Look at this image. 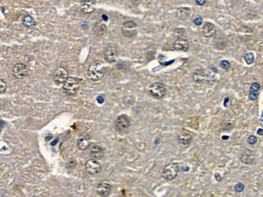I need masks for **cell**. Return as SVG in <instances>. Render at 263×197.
Masks as SVG:
<instances>
[{
    "label": "cell",
    "instance_id": "8992f818",
    "mask_svg": "<svg viewBox=\"0 0 263 197\" xmlns=\"http://www.w3.org/2000/svg\"><path fill=\"white\" fill-rule=\"evenodd\" d=\"M121 33L127 38H133L137 33V25L133 20L125 21L121 27Z\"/></svg>",
    "mask_w": 263,
    "mask_h": 197
},
{
    "label": "cell",
    "instance_id": "9a60e30c",
    "mask_svg": "<svg viewBox=\"0 0 263 197\" xmlns=\"http://www.w3.org/2000/svg\"><path fill=\"white\" fill-rule=\"evenodd\" d=\"M240 161L246 165H252L254 163L255 161V155L249 149H246L245 151L243 152L242 154L240 155Z\"/></svg>",
    "mask_w": 263,
    "mask_h": 197
},
{
    "label": "cell",
    "instance_id": "4316f807",
    "mask_svg": "<svg viewBox=\"0 0 263 197\" xmlns=\"http://www.w3.org/2000/svg\"><path fill=\"white\" fill-rule=\"evenodd\" d=\"M7 89V83L5 81L0 79V94H3Z\"/></svg>",
    "mask_w": 263,
    "mask_h": 197
},
{
    "label": "cell",
    "instance_id": "4dcf8cb0",
    "mask_svg": "<svg viewBox=\"0 0 263 197\" xmlns=\"http://www.w3.org/2000/svg\"><path fill=\"white\" fill-rule=\"evenodd\" d=\"M195 2H196V4L198 6L204 5V4L207 3V1H206V0H202V1H199V0H196Z\"/></svg>",
    "mask_w": 263,
    "mask_h": 197
},
{
    "label": "cell",
    "instance_id": "44dd1931",
    "mask_svg": "<svg viewBox=\"0 0 263 197\" xmlns=\"http://www.w3.org/2000/svg\"><path fill=\"white\" fill-rule=\"evenodd\" d=\"M191 14V10L190 8H179L177 10L176 15L177 17L181 20H188Z\"/></svg>",
    "mask_w": 263,
    "mask_h": 197
},
{
    "label": "cell",
    "instance_id": "277c9868",
    "mask_svg": "<svg viewBox=\"0 0 263 197\" xmlns=\"http://www.w3.org/2000/svg\"><path fill=\"white\" fill-rule=\"evenodd\" d=\"M148 91L151 96L155 99L159 100L162 99L165 95L166 93V88L165 84L160 82H156L152 84L148 88Z\"/></svg>",
    "mask_w": 263,
    "mask_h": 197
},
{
    "label": "cell",
    "instance_id": "d6a6232c",
    "mask_svg": "<svg viewBox=\"0 0 263 197\" xmlns=\"http://www.w3.org/2000/svg\"><path fill=\"white\" fill-rule=\"evenodd\" d=\"M258 134L260 135V136H262L263 135V130L262 128H260L258 130Z\"/></svg>",
    "mask_w": 263,
    "mask_h": 197
},
{
    "label": "cell",
    "instance_id": "7c38bea8",
    "mask_svg": "<svg viewBox=\"0 0 263 197\" xmlns=\"http://www.w3.org/2000/svg\"><path fill=\"white\" fill-rule=\"evenodd\" d=\"M112 191L111 185L106 182H101L97 185L96 193L101 197H107Z\"/></svg>",
    "mask_w": 263,
    "mask_h": 197
},
{
    "label": "cell",
    "instance_id": "f1b7e54d",
    "mask_svg": "<svg viewBox=\"0 0 263 197\" xmlns=\"http://www.w3.org/2000/svg\"><path fill=\"white\" fill-rule=\"evenodd\" d=\"M220 66H221V67H222L223 69H228L229 67H230L231 64L228 61L223 60L221 61V63H220Z\"/></svg>",
    "mask_w": 263,
    "mask_h": 197
},
{
    "label": "cell",
    "instance_id": "52a82bcc",
    "mask_svg": "<svg viewBox=\"0 0 263 197\" xmlns=\"http://www.w3.org/2000/svg\"><path fill=\"white\" fill-rule=\"evenodd\" d=\"M28 72L29 71H28V66L22 63H16L12 69L13 76L16 79L25 78L28 75Z\"/></svg>",
    "mask_w": 263,
    "mask_h": 197
},
{
    "label": "cell",
    "instance_id": "ffe728a7",
    "mask_svg": "<svg viewBox=\"0 0 263 197\" xmlns=\"http://www.w3.org/2000/svg\"><path fill=\"white\" fill-rule=\"evenodd\" d=\"M173 47L175 50L179 51H188L190 48L189 41L184 38H179L177 39L173 44Z\"/></svg>",
    "mask_w": 263,
    "mask_h": 197
},
{
    "label": "cell",
    "instance_id": "83f0119b",
    "mask_svg": "<svg viewBox=\"0 0 263 197\" xmlns=\"http://www.w3.org/2000/svg\"><path fill=\"white\" fill-rule=\"evenodd\" d=\"M245 189V185L242 182H237L235 186V190L236 192H241Z\"/></svg>",
    "mask_w": 263,
    "mask_h": 197
},
{
    "label": "cell",
    "instance_id": "1f68e13d",
    "mask_svg": "<svg viewBox=\"0 0 263 197\" xmlns=\"http://www.w3.org/2000/svg\"><path fill=\"white\" fill-rule=\"evenodd\" d=\"M97 101L99 103H103L104 102V98H103V96H99L97 97Z\"/></svg>",
    "mask_w": 263,
    "mask_h": 197
},
{
    "label": "cell",
    "instance_id": "d4e9b609",
    "mask_svg": "<svg viewBox=\"0 0 263 197\" xmlns=\"http://www.w3.org/2000/svg\"><path fill=\"white\" fill-rule=\"evenodd\" d=\"M185 29H184V28H176L174 31L175 35L177 36V38H178V39H179V38H182V36L185 34Z\"/></svg>",
    "mask_w": 263,
    "mask_h": 197
},
{
    "label": "cell",
    "instance_id": "484cf974",
    "mask_svg": "<svg viewBox=\"0 0 263 197\" xmlns=\"http://www.w3.org/2000/svg\"><path fill=\"white\" fill-rule=\"evenodd\" d=\"M247 142H248V144H250V145H254L255 144H257L258 139H257V137H256L255 136L250 135V136L247 138Z\"/></svg>",
    "mask_w": 263,
    "mask_h": 197
},
{
    "label": "cell",
    "instance_id": "f546056e",
    "mask_svg": "<svg viewBox=\"0 0 263 197\" xmlns=\"http://www.w3.org/2000/svg\"><path fill=\"white\" fill-rule=\"evenodd\" d=\"M202 21H203V20H202V18L201 17V16H197L196 18H194V25H196L199 26L202 24Z\"/></svg>",
    "mask_w": 263,
    "mask_h": 197
},
{
    "label": "cell",
    "instance_id": "2e32d148",
    "mask_svg": "<svg viewBox=\"0 0 263 197\" xmlns=\"http://www.w3.org/2000/svg\"><path fill=\"white\" fill-rule=\"evenodd\" d=\"M77 146L80 150H86L90 146V137L88 134L81 135L77 140Z\"/></svg>",
    "mask_w": 263,
    "mask_h": 197
},
{
    "label": "cell",
    "instance_id": "7402d4cb",
    "mask_svg": "<svg viewBox=\"0 0 263 197\" xmlns=\"http://www.w3.org/2000/svg\"><path fill=\"white\" fill-rule=\"evenodd\" d=\"M207 78V73L204 69L199 68L195 70L193 74V79L196 83H202Z\"/></svg>",
    "mask_w": 263,
    "mask_h": 197
},
{
    "label": "cell",
    "instance_id": "d6986e66",
    "mask_svg": "<svg viewBox=\"0 0 263 197\" xmlns=\"http://www.w3.org/2000/svg\"><path fill=\"white\" fill-rule=\"evenodd\" d=\"M107 30V26L102 21H96L92 26V32L96 36L104 35Z\"/></svg>",
    "mask_w": 263,
    "mask_h": 197
},
{
    "label": "cell",
    "instance_id": "5b68a950",
    "mask_svg": "<svg viewBox=\"0 0 263 197\" xmlns=\"http://www.w3.org/2000/svg\"><path fill=\"white\" fill-rule=\"evenodd\" d=\"M130 119L128 116L125 114H121L118 116L115 120L114 126L117 131L119 132H124L127 131L130 126Z\"/></svg>",
    "mask_w": 263,
    "mask_h": 197
},
{
    "label": "cell",
    "instance_id": "5bb4252c",
    "mask_svg": "<svg viewBox=\"0 0 263 197\" xmlns=\"http://www.w3.org/2000/svg\"><path fill=\"white\" fill-rule=\"evenodd\" d=\"M216 33V28L214 24L210 22H206L202 28V35L205 38H212Z\"/></svg>",
    "mask_w": 263,
    "mask_h": 197
},
{
    "label": "cell",
    "instance_id": "9c48e42d",
    "mask_svg": "<svg viewBox=\"0 0 263 197\" xmlns=\"http://www.w3.org/2000/svg\"><path fill=\"white\" fill-rule=\"evenodd\" d=\"M85 169L88 174L91 175H96L99 174L101 170V163L94 159H90L85 163Z\"/></svg>",
    "mask_w": 263,
    "mask_h": 197
},
{
    "label": "cell",
    "instance_id": "30bf717a",
    "mask_svg": "<svg viewBox=\"0 0 263 197\" xmlns=\"http://www.w3.org/2000/svg\"><path fill=\"white\" fill-rule=\"evenodd\" d=\"M104 58L109 63H115L117 58V51L116 47L111 45L106 46L104 51Z\"/></svg>",
    "mask_w": 263,
    "mask_h": 197
},
{
    "label": "cell",
    "instance_id": "836d02e7",
    "mask_svg": "<svg viewBox=\"0 0 263 197\" xmlns=\"http://www.w3.org/2000/svg\"><path fill=\"white\" fill-rule=\"evenodd\" d=\"M3 123L2 121H0V131H1V129L3 128Z\"/></svg>",
    "mask_w": 263,
    "mask_h": 197
},
{
    "label": "cell",
    "instance_id": "603a6c76",
    "mask_svg": "<svg viewBox=\"0 0 263 197\" xmlns=\"http://www.w3.org/2000/svg\"><path fill=\"white\" fill-rule=\"evenodd\" d=\"M23 25L27 28H33L37 25L35 19L29 15H25L23 19Z\"/></svg>",
    "mask_w": 263,
    "mask_h": 197
},
{
    "label": "cell",
    "instance_id": "cb8c5ba5",
    "mask_svg": "<svg viewBox=\"0 0 263 197\" xmlns=\"http://www.w3.org/2000/svg\"><path fill=\"white\" fill-rule=\"evenodd\" d=\"M244 59L247 64L250 65L254 62V54L253 53H247L244 55Z\"/></svg>",
    "mask_w": 263,
    "mask_h": 197
},
{
    "label": "cell",
    "instance_id": "8fae6325",
    "mask_svg": "<svg viewBox=\"0 0 263 197\" xmlns=\"http://www.w3.org/2000/svg\"><path fill=\"white\" fill-rule=\"evenodd\" d=\"M177 142L182 147L190 146L193 141V136L187 131H181L177 136Z\"/></svg>",
    "mask_w": 263,
    "mask_h": 197
},
{
    "label": "cell",
    "instance_id": "7a4b0ae2",
    "mask_svg": "<svg viewBox=\"0 0 263 197\" xmlns=\"http://www.w3.org/2000/svg\"><path fill=\"white\" fill-rule=\"evenodd\" d=\"M180 166L177 162H172L167 165L162 170V177L166 181H172L179 174Z\"/></svg>",
    "mask_w": 263,
    "mask_h": 197
},
{
    "label": "cell",
    "instance_id": "ba28073f",
    "mask_svg": "<svg viewBox=\"0 0 263 197\" xmlns=\"http://www.w3.org/2000/svg\"><path fill=\"white\" fill-rule=\"evenodd\" d=\"M68 77V71L63 67H59L58 68H56L53 72V80L58 84L65 83V81L67 80Z\"/></svg>",
    "mask_w": 263,
    "mask_h": 197
},
{
    "label": "cell",
    "instance_id": "3957f363",
    "mask_svg": "<svg viewBox=\"0 0 263 197\" xmlns=\"http://www.w3.org/2000/svg\"><path fill=\"white\" fill-rule=\"evenodd\" d=\"M64 93L68 96H73L77 94L79 89V80L75 77H68L63 84Z\"/></svg>",
    "mask_w": 263,
    "mask_h": 197
},
{
    "label": "cell",
    "instance_id": "4fadbf2b",
    "mask_svg": "<svg viewBox=\"0 0 263 197\" xmlns=\"http://www.w3.org/2000/svg\"><path fill=\"white\" fill-rule=\"evenodd\" d=\"M90 156L92 159L98 160L102 159L104 156V149L103 147L98 144H95L91 147V151H90Z\"/></svg>",
    "mask_w": 263,
    "mask_h": 197
},
{
    "label": "cell",
    "instance_id": "e0dca14e",
    "mask_svg": "<svg viewBox=\"0 0 263 197\" xmlns=\"http://www.w3.org/2000/svg\"><path fill=\"white\" fill-rule=\"evenodd\" d=\"M261 89L260 84L258 82H254L250 85V89H249V98L250 101H256L258 98L259 96V92Z\"/></svg>",
    "mask_w": 263,
    "mask_h": 197
},
{
    "label": "cell",
    "instance_id": "6da1fadb",
    "mask_svg": "<svg viewBox=\"0 0 263 197\" xmlns=\"http://www.w3.org/2000/svg\"><path fill=\"white\" fill-rule=\"evenodd\" d=\"M104 74V72L102 65L98 62H95L89 66L88 72H87V76L90 80L99 81L103 78Z\"/></svg>",
    "mask_w": 263,
    "mask_h": 197
},
{
    "label": "cell",
    "instance_id": "ac0fdd59",
    "mask_svg": "<svg viewBox=\"0 0 263 197\" xmlns=\"http://www.w3.org/2000/svg\"><path fill=\"white\" fill-rule=\"evenodd\" d=\"M95 1L91 0H86V1H82L81 2V11L85 14H90L93 12L95 10Z\"/></svg>",
    "mask_w": 263,
    "mask_h": 197
}]
</instances>
